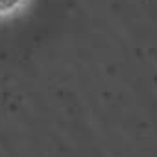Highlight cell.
I'll list each match as a JSON object with an SVG mask.
<instances>
[{
    "mask_svg": "<svg viewBox=\"0 0 157 157\" xmlns=\"http://www.w3.org/2000/svg\"><path fill=\"white\" fill-rule=\"evenodd\" d=\"M24 0H0V15H10L21 8Z\"/></svg>",
    "mask_w": 157,
    "mask_h": 157,
    "instance_id": "cell-1",
    "label": "cell"
}]
</instances>
